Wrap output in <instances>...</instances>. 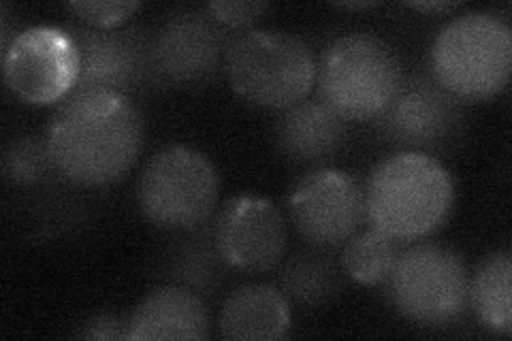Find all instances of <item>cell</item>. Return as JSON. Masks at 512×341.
<instances>
[{"label": "cell", "instance_id": "1", "mask_svg": "<svg viewBox=\"0 0 512 341\" xmlns=\"http://www.w3.org/2000/svg\"><path fill=\"white\" fill-rule=\"evenodd\" d=\"M45 141L64 180L90 190L105 188L135 167L146 143V120L126 94L75 92L54 111Z\"/></svg>", "mask_w": 512, "mask_h": 341}, {"label": "cell", "instance_id": "2", "mask_svg": "<svg viewBox=\"0 0 512 341\" xmlns=\"http://www.w3.org/2000/svg\"><path fill=\"white\" fill-rule=\"evenodd\" d=\"M365 220L397 241H419L446 224L455 184L442 162L429 154L395 152L367 177Z\"/></svg>", "mask_w": 512, "mask_h": 341}, {"label": "cell", "instance_id": "3", "mask_svg": "<svg viewBox=\"0 0 512 341\" xmlns=\"http://www.w3.org/2000/svg\"><path fill=\"white\" fill-rule=\"evenodd\" d=\"M406 79L395 47L376 32L350 30L327 43L316 60L318 99L348 122L374 120Z\"/></svg>", "mask_w": 512, "mask_h": 341}, {"label": "cell", "instance_id": "4", "mask_svg": "<svg viewBox=\"0 0 512 341\" xmlns=\"http://www.w3.org/2000/svg\"><path fill=\"white\" fill-rule=\"evenodd\" d=\"M224 75L248 105L284 111L308 99L316 84V56L295 32L246 28L233 32L224 54Z\"/></svg>", "mask_w": 512, "mask_h": 341}, {"label": "cell", "instance_id": "5", "mask_svg": "<svg viewBox=\"0 0 512 341\" xmlns=\"http://www.w3.org/2000/svg\"><path fill=\"white\" fill-rule=\"evenodd\" d=\"M429 67L461 101H485L508 86L512 30L498 11L457 15L431 45Z\"/></svg>", "mask_w": 512, "mask_h": 341}, {"label": "cell", "instance_id": "6", "mask_svg": "<svg viewBox=\"0 0 512 341\" xmlns=\"http://www.w3.org/2000/svg\"><path fill=\"white\" fill-rule=\"evenodd\" d=\"M380 288L399 316L427 329L455 327L470 310L466 258L436 241H419L404 248Z\"/></svg>", "mask_w": 512, "mask_h": 341}, {"label": "cell", "instance_id": "7", "mask_svg": "<svg viewBox=\"0 0 512 341\" xmlns=\"http://www.w3.org/2000/svg\"><path fill=\"white\" fill-rule=\"evenodd\" d=\"M218 194L220 182L210 158L188 145H167L143 167L137 203L156 229L175 233L210 220Z\"/></svg>", "mask_w": 512, "mask_h": 341}, {"label": "cell", "instance_id": "8", "mask_svg": "<svg viewBox=\"0 0 512 341\" xmlns=\"http://www.w3.org/2000/svg\"><path fill=\"white\" fill-rule=\"evenodd\" d=\"M374 133L397 152L434 154L455 148L466 135V101L446 90L429 62L406 75L402 88L380 116Z\"/></svg>", "mask_w": 512, "mask_h": 341}, {"label": "cell", "instance_id": "9", "mask_svg": "<svg viewBox=\"0 0 512 341\" xmlns=\"http://www.w3.org/2000/svg\"><path fill=\"white\" fill-rule=\"evenodd\" d=\"M79 52L75 92L111 90L126 96L163 90L152 58L154 30L143 24L118 28H92L86 24L64 26Z\"/></svg>", "mask_w": 512, "mask_h": 341}, {"label": "cell", "instance_id": "10", "mask_svg": "<svg viewBox=\"0 0 512 341\" xmlns=\"http://www.w3.org/2000/svg\"><path fill=\"white\" fill-rule=\"evenodd\" d=\"M233 30L218 24L205 7H178L154 30L152 58L158 84L167 88L207 86L224 73Z\"/></svg>", "mask_w": 512, "mask_h": 341}, {"label": "cell", "instance_id": "11", "mask_svg": "<svg viewBox=\"0 0 512 341\" xmlns=\"http://www.w3.org/2000/svg\"><path fill=\"white\" fill-rule=\"evenodd\" d=\"M286 209L312 246L340 248L365 222V188L346 171L308 169L288 190Z\"/></svg>", "mask_w": 512, "mask_h": 341}, {"label": "cell", "instance_id": "12", "mask_svg": "<svg viewBox=\"0 0 512 341\" xmlns=\"http://www.w3.org/2000/svg\"><path fill=\"white\" fill-rule=\"evenodd\" d=\"M3 75L15 99L39 107L62 103L77 84V45L58 26L24 28L3 52Z\"/></svg>", "mask_w": 512, "mask_h": 341}, {"label": "cell", "instance_id": "13", "mask_svg": "<svg viewBox=\"0 0 512 341\" xmlns=\"http://www.w3.org/2000/svg\"><path fill=\"white\" fill-rule=\"evenodd\" d=\"M216 241L231 269L263 275L280 267L288 246V226L269 199L239 194L214 216Z\"/></svg>", "mask_w": 512, "mask_h": 341}, {"label": "cell", "instance_id": "14", "mask_svg": "<svg viewBox=\"0 0 512 341\" xmlns=\"http://www.w3.org/2000/svg\"><path fill=\"white\" fill-rule=\"evenodd\" d=\"M350 141V122L320 99H303L280 111L274 122V148L295 167H329Z\"/></svg>", "mask_w": 512, "mask_h": 341}, {"label": "cell", "instance_id": "15", "mask_svg": "<svg viewBox=\"0 0 512 341\" xmlns=\"http://www.w3.org/2000/svg\"><path fill=\"white\" fill-rule=\"evenodd\" d=\"M229 273L231 265L224 261L216 241L214 216L195 229L175 231L152 261L156 282L192 290L203 299L216 297L227 284Z\"/></svg>", "mask_w": 512, "mask_h": 341}, {"label": "cell", "instance_id": "16", "mask_svg": "<svg viewBox=\"0 0 512 341\" xmlns=\"http://www.w3.org/2000/svg\"><path fill=\"white\" fill-rule=\"evenodd\" d=\"M210 310L192 290L160 284L128 314V339H205Z\"/></svg>", "mask_w": 512, "mask_h": 341}, {"label": "cell", "instance_id": "17", "mask_svg": "<svg viewBox=\"0 0 512 341\" xmlns=\"http://www.w3.org/2000/svg\"><path fill=\"white\" fill-rule=\"evenodd\" d=\"M291 303L278 286L246 284L224 299L218 335L233 341H278L291 331Z\"/></svg>", "mask_w": 512, "mask_h": 341}, {"label": "cell", "instance_id": "18", "mask_svg": "<svg viewBox=\"0 0 512 341\" xmlns=\"http://www.w3.org/2000/svg\"><path fill=\"white\" fill-rule=\"evenodd\" d=\"M278 290L299 310H318L338 299L346 288L342 261L329 248L308 243L280 263Z\"/></svg>", "mask_w": 512, "mask_h": 341}, {"label": "cell", "instance_id": "19", "mask_svg": "<svg viewBox=\"0 0 512 341\" xmlns=\"http://www.w3.org/2000/svg\"><path fill=\"white\" fill-rule=\"evenodd\" d=\"M90 188L77 186L60 177L58 182L39 190L24 192L26 216L32 222L30 237L62 239L84 231L94 218V201L86 192Z\"/></svg>", "mask_w": 512, "mask_h": 341}, {"label": "cell", "instance_id": "20", "mask_svg": "<svg viewBox=\"0 0 512 341\" xmlns=\"http://www.w3.org/2000/svg\"><path fill=\"white\" fill-rule=\"evenodd\" d=\"M512 256L508 250L487 254L470 275L468 305L480 327L495 335L512 333V301H510Z\"/></svg>", "mask_w": 512, "mask_h": 341}, {"label": "cell", "instance_id": "21", "mask_svg": "<svg viewBox=\"0 0 512 341\" xmlns=\"http://www.w3.org/2000/svg\"><path fill=\"white\" fill-rule=\"evenodd\" d=\"M0 171L9 186L24 192L50 186L62 177L47 148L45 135L35 133H20L5 143Z\"/></svg>", "mask_w": 512, "mask_h": 341}, {"label": "cell", "instance_id": "22", "mask_svg": "<svg viewBox=\"0 0 512 341\" xmlns=\"http://www.w3.org/2000/svg\"><path fill=\"white\" fill-rule=\"evenodd\" d=\"M402 250V241L370 226L361 233L357 231L344 243L340 261L350 280L363 286H382L393 273Z\"/></svg>", "mask_w": 512, "mask_h": 341}, {"label": "cell", "instance_id": "23", "mask_svg": "<svg viewBox=\"0 0 512 341\" xmlns=\"http://www.w3.org/2000/svg\"><path fill=\"white\" fill-rule=\"evenodd\" d=\"M79 20L92 28H118L135 11L141 9V3L135 0H75L67 5Z\"/></svg>", "mask_w": 512, "mask_h": 341}, {"label": "cell", "instance_id": "24", "mask_svg": "<svg viewBox=\"0 0 512 341\" xmlns=\"http://www.w3.org/2000/svg\"><path fill=\"white\" fill-rule=\"evenodd\" d=\"M205 9L218 24L233 30L259 22L271 5L265 0H214V3H207Z\"/></svg>", "mask_w": 512, "mask_h": 341}, {"label": "cell", "instance_id": "25", "mask_svg": "<svg viewBox=\"0 0 512 341\" xmlns=\"http://www.w3.org/2000/svg\"><path fill=\"white\" fill-rule=\"evenodd\" d=\"M73 339H96V341H118L128 339V316L116 312H96L77 322L73 331Z\"/></svg>", "mask_w": 512, "mask_h": 341}, {"label": "cell", "instance_id": "26", "mask_svg": "<svg viewBox=\"0 0 512 341\" xmlns=\"http://www.w3.org/2000/svg\"><path fill=\"white\" fill-rule=\"evenodd\" d=\"M410 9L414 11H423V13H446V11H453V9H459L461 3H457V0H436V3H408Z\"/></svg>", "mask_w": 512, "mask_h": 341}, {"label": "cell", "instance_id": "27", "mask_svg": "<svg viewBox=\"0 0 512 341\" xmlns=\"http://www.w3.org/2000/svg\"><path fill=\"white\" fill-rule=\"evenodd\" d=\"M335 7L340 9H350V11H361V9H372V7H378L376 0H359V3H335Z\"/></svg>", "mask_w": 512, "mask_h": 341}]
</instances>
